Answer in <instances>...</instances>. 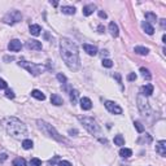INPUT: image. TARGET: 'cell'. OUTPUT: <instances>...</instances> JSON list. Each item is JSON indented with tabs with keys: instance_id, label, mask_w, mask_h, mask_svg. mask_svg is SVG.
<instances>
[{
	"instance_id": "cell-43",
	"label": "cell",
	"mask_w": 166,
	"mask_h": 166,
	"mask_svg": "<svg viewBox=\"0 0 166 166\" xmlns=\"http://www.w3.org/2000/svg\"><path fill=\"white\" fill-rule=\"evenodd\" d=\"M69 134H71V135H77V134H78V131H77V130H69Z\"/></svg>"
},
{
	"instance_id": "cell-45",
	"label": "cell",
	"mask_w": 166,
	"mask_h": 166,
	"mask_svg": "<svg viewBox=\"0 0 166 166\" xmlns=\"http://www.w3.org/2000/svg\"><path fill=\"white\" fill-rule=\"evenodd\" d=\"M51 4L53 5V7H57V4H59V3H57V1H51Z\"/></svg>"
},
{
	"instance_id": "cell-28",
	"label": "cell",
	"mask_w": 166,
	"mask_h": 166,
	"mask_svg": "<svg viewBox=\"0 0 166 166\" xmlns=\"http://www.w3.org/2000/svg\"><path fill=\"white\" fill-rule=\"evenodd\" d=\"M145 18H147L148 21H152V22L157 21V16L154 15V13H152V12H147V13H145Z\"/></svg>"
},
{
	"instance_id": "cell-27",
	"label": "cell",
	"mask_w": 166,
	"mask_h": 166,
	"mask_svg": "<svg viewBox=\"0 0 166 166\" xmlns=\"http://www.w3.org/2000/svg\"><path fill=\"white\" fill-rule=\"evenodd\" d=\"M114 144L116 145H123L124 144V139L122 135H116L114 136Z\"/></svg>"
},
{
	"instance_id": "cell-22",
	"label": "cell",
	"mask_w": 166,
	"mask_h": 166,
	"mask_svg": "<svg viewBox=\"0 0 166 166\" xmlns=\"http://www.w3.org/2000/svg\"><path fill=\"white\" fill-rule=\"evenodd\" d=\"M120 154L122 157H124V158H129V157L132 156V151L131 149H129V148H122L120 151Z\"/></svg>"
},
{
	"instance_id": "cell-17",
	"label": "cell",
	"mask_w": 166,
	"mask_h": 166,
	"mask_svg": "<svg viewBox=\"0 0 166 166\" xmlns=\"http://www.w3.org/2000/svg\"><path fill=\"white\" fill-rule=\"evenodd\" d=\"M109 31H110V34H112L113 37H118V34H120V30H118L117 24H114V22H110V24H109Z\"/></svg>"
},
{
	"instance_id": "cell-34",
	"label": "cell",
	"mask_w": 166,
	"mask_h": 166,
	"mask_svg": "<svg viewBox=\"0 0 166 166\" xmlns=\"http://www.w3.org/2000/svg\"><path fill=\"white\" fill-rule=\"evenodd\" d=\"M5 96H7L8 99H15V93H13L12 90H7V92H5Z\"/></svg>"
},
{
	"instance_id": "cell-21",
	"label": "cell",
	"mask_w": 166,
	"mask_h": 166,
	"mask_svg": "<svg viewBox=\"0 0 166 166\" xmlns=\"http://www.w3.org/2000/svg\"><path fill=\"white\" fill-rule=\"evenodd\" d=\"M135 53H138V55H142V56H145V55H148V52H149V49L148 48H145V47H135Z\"/></svg>"
},
{
	"instance_id": "cell-8",
	"label": "cell",
	"mask_w": 166,
	"mask_h": 166,
	"mask_svg": "<svg viewBox=\"0 0 166 166\" xmlns=\"http://www.w3.org/2000/svg\"><path fill=\"white\" fill-rule=\"evenodd\" d=\"M105 108H107L108 112H110L112 114H122V108L118 104L113 103V101H105Z\"/></svg>"
},
{
	"instance_id": "cell-37",
	"label": "cell",
	"mask_w": 166,
	"mask_h": 166,
	"mask_svg": "<svg viewBox=\"0 0 166 166\" xmlns=\"http://www.w3.org/2000/svg\"><path fill=\"white\" fill-rule=\"evenodd\" d=\"M59 166H71V164L69 161H60L59 162Z\"/></svg>"
},
{
	"instance_id": "cell-40",
	"label": "cell",
	"mask_w": 166,
	"mask_h": 166,
	"mask_svg": "<svg viewBox=\"0 0 166 166\" xmlns=\"http://www.w3.org/2000/svg\"><path fill=\"white\" fill-rule=\"evenodd\" d=\"M99 17L100 18H107V13L103 12V10H99Z\"/></svg>"
},
{
	"instance_id": "cell-24",
	"label": "cell",
	"mask_w": 166,
	"mask_h": 166,
	"mask_svg": "<svg viewBox=\"0 0 166 166\" xmlns=\"http://www.w3.org/2000/svg\"><path fill=\"white\" fill-rule=\"evenodd\" d=\"M13 166H26V161H25V158H22V157H17V158H15V161H13Z\"/></svg>"
},
{
	"instance_id": "cell-42",
	"label": "cell",
	"mask_w": 166,
	"mask_h": 166,
	"mask_svg": "<svg viewBox=\"0 0 166 166\" xmlns=\"http://www.w3.org/2000/svg\"><path fill=\"white\" fill-rule=\"evenodd\" d=\"M98 30H99V33H100V34H103V33L105 31V27L103 26V25H100V26L98 27Z\"/></svg>"
},
{
	"instance_id": "cell-29",
	"label": "cell",
	"mask_w": 166,
	"mask_h": 166,
	"mask_svg": "<svg viewBox=\"0 0 166 166\" xmlns=\"http://www.w3.org/2000/svg\"><path fill=\"white\" fill-rule=\"evenodd\" d=\"M22 147H24V149H30V148H33V142H31V140H29V139L24 140V142H22Z\"/></svg>"
},
{
	"instance_id": "cell-44",
	"label": "cell",
	"mask_w": 166,
	"mask_h": 166,
	"mask_svg": "<svg viewBox=\"0 0 166 166\" xmlns=\"http://www.w3.org/2000/svg\"><path fill=\"white\" fill-rule=\"evenodd\" d=\"M161 26L162 29H165V20H161Z\"/></svg>"
},
{
	"instance_id": "cell-47",
	"label": "cell",
	"mask_w": 166,
	"mask_h": 166,
	"mask_svg": "<svg viewBox=\"0 0 166 166\" xmlns=\"http://www.w3.org/2000/svg\"><path fill=\"white\" fill-rule=\"evenodd\" d=\"M162 40H164V43H166V35H164V37H162Z\"/></svg>"
},
{
	"instance_id": "cell-7",
	"label": "cell",
	"mask_w": 166,
	"mask_h": 166,
	"mask_svg": "<svg viewBox=\"0 0 166 166\" xmlns=\"http://www.w3.org/2000/svg\"><path fill=\"white\" fill-rule=\"evenodd\" d=\"M138 101V108H139L140 113L143 116H149L151 114V107H149V103L147 101V99L143 95H139L136 99Z\"/></svg>"
},
{
	"instance_id": "cell-9",
	"label": "cell",
	"mask_w": 166,
	"mask_h": 166,
	"mask_svg": "<svg viewBox=\"0 0 166 166\" xmlns=\"http://www.w3.org/2000/svg\"><path fill=\"white\" fill-rule=\"evenodd\" d=\"M26 48L33 49V51H40V49L43 48V46H42V43L38 40H29L26 43Z\"/></svg>"
},
{
	"instance_id": "cell-6",
	"label": "cell",
	"mask_w": 166,
	"mask_h": 166,
	"mask_svg": "<svg viewBox=\"0 0 166 166\" xmlns=\"http://www.w3.org/2000/svg\"><path fill=\"white\" fill-rule=\"evenodd\" d=\"M21 20H22V15L18 10H10L9 13H7V15L4 16L3 22L8 24V25H15V24H17V22H20Z\"/></svg>"
},
{
	"instance_id": "cell-35",
	"label": "cell",
	"mask_w": 166,
	"mask_h": 166,
	"mask_svg": "<svg viewBox=\"0 0 166 166\" xmlns=\"http://www.w3.org/2000/svg\"><path fill=\"white\" fill-rule=\"evenodd\" d=\"M135 79H136V74L135 73H130L129 75H127V81L132 82V81H135Z\"/></svg>"
},
{
	"instance_id": "cell-1",
	"label": "cell",
	"mask_w": 166,
	"mask_h": 166,
	"mask_svg": "<svg viewBox=\"0 0 166 166\" xmlns=\"http://www.w3.org/2000/svg\"><path fill=\"white\" fill-rule=\"evenodd\" d=\"M60 49H61V57L70 70L77 71L79 69V52L77 44L68 38H62L60 42Z\"/></svg>"
},
{
	"instance_id": "cell-25",
	"label": "cell",
	"mask_w": 166,
	"mask_h": 166,
	"mask_svg": "<svg viewBox=\"0 0 166 166\" xmlns=\"http://www.w3.org/2000/svg\"><path fill=\"white\" fill-rule=\"evenodd\" d=\"M78 95H79V93H78V91H77V90H71V91H70V101L73 103V105L77 103Z\"/></svg>"
},
{
	"instance_id": "cell-26",
	"label": "cell",
	"mask_w": 166,
	"mask_h": 166,
	"mask_svg": "<svg viewBox=\"0 0 166 166\" xmlns=\"http://www.w3.org/2000/svg\"><path fill=\"white\" fill-rule=\"evenodd\" d=\"M140 73H142L143 78L147 79V81H149V79L152 78V75L149 74V70H148V69H145V68H140Z\"/></svg>"
},
{
	"instance_id": "cell-18",
	"label": "cell",
	"mask_w": 166,
	"mask_h": 166,
	"mask_svg": "<svg viewBox=\"0 0 166 166\" xmlns=\"http://www.w3.org/2000/svg\"><path fill=\"white\" fill-rule=\"evenodd\" d=\"M142 26H143V29H144V31L147 33L148 35H152L154 33V29H153V26H152L149 22H143L142 24Z\"/></svg>"
},
{
	"instance_id": "cell-13",
	"label": "cell",
	"mask_w": 166,
	"mask_h": 166,
	"mask_svg": "<svg viewBox=\"0 0 166 166\" xmlns=\"http://www.w3.org/2000/svg\"><path fill=\"white\" fill-rule=\"evenodd\" d=\"M153 93V86L152 84H145L140 88V95L143 96H149Z\"/></svg>"
},
{
	"instance_id": "cell-11",
	"label": "cell",
	"mask_w": 166,
	"mask_h": 166,
	"mask_svg": "<svg viewBox=\"0 0 166 166\" xmlns=\"http://www.w3.org/2000/svg\"><path fill=\"white\" fill-rule=\"evenodd\" d=\"M156 152L160 154V156H166V142L165 140H161L156 144Z\"/></svg>"
},
{
	"instance_id": "cell-39",
	"label": "cell",
	"mask_w": 166,
	"mask_h": 166,
	"mask_svg": "<svg viewBox=\"0 0 166 166\" xmlns=\"http://www.w3.org/2000/svg\"><path fill=\"white\" fill-rule=\"evenodd\" d=\"M7 158H8V156H7V154H5V153H1V154H0V162L5 161V160H7Z\"/></svg>"
},
{
	"instance_id": "cell-30",
	"label": "cell",
	"mask_w": 166,
	"mask_h": 166,
	"mask_svg": "<svg viewBox=\"0 0 166 166\" xmlns=\"http://www.w3.org/2000/svg\"><path fill=\"white\" fill-rule=\"evenodd\" d=\"M134 124H135V129L138 130V132H143V131H144V127H143V124L140 123L139 121H135Z\"/></svg>"
},
{
	"instance_id": "cell-31",
	"label": "cell",
	"mask_w": 166,
	"mask_h": 166,
	"mask_svg": "<svg viewBox=\"0 0 166 166\" xmlns=\"http://www.w3.org/2000/svg\"><path fill=\"white\" fill-rule=\"evenodd\" d=\"M30 166H42V161L39 158H31V161H30Z\"/></svg>"
},
{
	"instance_id": "cell-41",
	"label": "cell",
	"mask_w": 166,
	"mask_h": 166,
	"mask_svg": "<svg viewBox=\"0 0 166 166\" xmlns=\"http://www.w3.org/2000/svg\"><path fill=\"white\" fill-rule=\"evenodd\" d=\"M57 161H59V156H56V157H55V158L49 160V164H51V165H53V164H56Z\"/></svg>"
},
{
	"instance_id": "cell-16",
	"label": "cell",
	"mask_w": 166,
	"mask_h": 166,
	"mask_svg": "<svg viewBox=\"0 0 166 166\" xmlns=\"http://www.w3.org/2000/svg\"><path fill=\"white\" fill-rule=\"evenodd\" d=\"M96 9V7L93 4H88L86 5V7H83V16H86V17H88V16H91L93 13V10Z\"/></svg>"
},
{
	"instance_id": "cell-5",
	"label": "cell",
	"mask_w": 166,
	"mask_h": 166,
	"mask_svg": "<svg viewBox=\"0 0 166 166\" xmlns=\"http://www.w3.org/2000/svg\"><path fill=\"white\" fill-rule=\"evenodd\" d=\"M18 65L25 68L29 73H31L33 75H39L42 71L44 70V68L42 65H37V64H33V62H26V61H20Z\"/></svg>"
},
{
	"instance_id": "cell-2",
	"label": "cell",
	"mask_w": 166,
	"mask_h": 166,
	"mask_svg": "<svg viewBox=\"0 0 166 166\" xmlns=\"http://www.w3.org/2000/svg\"><path fill=\"white\" fill-rule=\"evenodd\" d=\"M5 129H7L8 135H10V136L15 138V139H21L27 132L26 126H25L18 118H15V117L8 118L7 123H5Z\"/></svg>"
},
{
	"instance_id": "cell-23",
	"label": "cell",
	"mask_w": 166,
	"mask_h": 166,
	"mask_svg": "<svg viewBox=\"0 0 166 166\" xmlns=\"http://www.w3.org/2000/svg\"><path fill=\"white\" fill-rule=\"evenodd\" d=\"M61 10L64 15H74L75 13V8L74 7H62Z\"/></svg>"
},
{
	"instance_id": "cell-32",
	"label": "cell",
	"mask_w": 166,
	"mask_h": 166,
	"mask_svg": "<svg viewBox=\"0 0 166 166\" xmlns=\"http://www.w3.org/2000/svg\"><path fill=\"white\" fill-rule=\"evenodd\" d=\"M103 66H105V68H112L113 66V61L109 59H104L103 60Z\"/></svg>"
},
{
	"instance_id": "cell-33",
	"label": "cell",
	"mask_w": 166,
	"mask_h": 166,
	"mask_svg": "<svg viewBox=\"0 0 166 166\" xmlns=\"http://www.w3.org/2000/svg\"><path fill=\"white\" fill-rule=\"evenodd\" d=\"M57 79H59V81L61 82L62 84H66V77L64 75V74H61V73L57 74Z\"/></svg>"
},
{
	"instance_id": "cell-4",
	"label": "cell",
	"mask_w": 166,
	"mask_h": 166,
	"mask_svg": "<svg viewBox=\"0 0 166 166\" xmlns=\"http://www.w3.org/2000/svg\"><path fill=\"white\" fill-rule=\"evenodd\" d=\"M79 120H81L82 124L84 126V129L87 130L90 134H93V135L100 134V126H99L98 122H96L93 118H91V117H81Z\"/></svg>"
},
{
	"instance_id": "cell-19",
	"label": "cell",
	"mask_w": 166,
	"mask_h": 166,
	"mask_svg": "<svg viewBox=\"0 0 166 166\" xmlns=\"http://www.w3.org/2000/svg\"><path fill=\"white\" fill-rule=\"evenodd\" d=\"M42 29L39 25H31L30 26V33H31V35H34V37H38V35L40 34Z\"/></svg>"
},
{
	"instance_id": "cell-15",
	"label": "cell",
	"mask_w": 166,
	"mask_h": 166,
	"mask_svg": "<svg viewBox=\"0 0 166 166\" xmlns=\"http://www.w3.org/2000/svg\"><path fill=\"white\" fill-rule=\"evenodd\" d=\"M51 103L53 105H56V107H60V105L64 104V100H62V98H60V96L57 95V93H52L51 95Z\"/></svg>"
},
{
	"instance_id": "cell-46",
	"label": "cell",
	"mask_w": 166,
	"mask_h": 166,
	"mask_svg": "<svg viewBox=\"0 0 166 166\" xmlns=\"http://www.w3.org/2000/svg\"><path fill=\"white\" fill-rule=\"evenodd\" d=\"M101 52H103V56H107L108 55V51H101Z\"/></svg>"
},
{
	"instance_id": "cell-36",
	"label": "cell",
	"mask_w": 166,
	"mask_h": 166,
	"mask_svg": "<svg viewBox=\"0 0 166 166\" xmlns=\"http://www.w3.org/2000/svg\"><path fill=\"white\" fill-rule=\"evenodd\" d=\"M7 87H8L7 82H5L4 79H1V78H0V88H7Z\"/></svg>"
},
{
	"instance_id": "cell-20",
	"label": "cell",
	"mask_w": 166,
	"mask_h": 166,
	"mask_svg": "<svg viewBox=\"0 0 166 166\" xmlns=\"http://www.w3.org/2000/svg\"><path fill=\"white\" fill-rule=\"evenodd\" d=\"M31 96H33V98H35V99H38V100H44V99H46L44 93L42 92V91H39V90L31 91Z\"/></svg>"
},
{
	"instance_id": "cell-38",
	"label": "cell",
	"mask_w": 166,
	"mask_h": 166,
	"mask_svg": "<svg viewBox=\"0 0 166 166\" xmlns=\"http://www.w3.org/2000/svg\"><path fill=\"white\" fill-rule=\"evenodd\" d=\"M114 78L117 79L120 84H122V81H121V75H120V74H118V73H114Z\"/></svg>"
},
{
	"instance_id": "cell-12",
	"label": "cell",
	"mask_w": 166,
	"mask_h": 166,
	"mask_svg": "<svg viewBox=\"0 0 166 166\" xmlns=\"http://www.w3.org/2000/svg\"><path fill=\"white\" fill-rule=\"evenodd\" d=\"M83 49H84L90 56H96V55H98V48H96L95 46H91V44H83Z\"/></svg>"
},
{
	"instance_id": "cell-10",
	"label": "cell",
	"mask_w": 166,
	"mask_h": 166,
	"mask_svg": "<svg viewBox=\"0 0 166 166\" xmlns=\"http://www.w3.org/2000/svg\"><path fill=\"white\" fill-rule=\"evenodd\" d=\"M21 47H22V44L18 39L10 40L9 44H8V48H9V51H12V52H18L21 49Z\"/></svg>"
},
{
	"instance_id": "cell-3",
	"label": "cell",
	"mask_w": 166,
	"mask_h": 166,
	"mask_svg": "<svg viewBox=\"0 0 166 166\" xmlns=\"http://www.w3.org/2000/svg\"><path fill=\"white\" fill-rule=\"evenodd\" d=\"M37 123H38V127H39V129H40L46 135H48V136L53 138V139L57 140V142H65V140H64V138L60 136V134L56 131V129H55L52 124L44 122V121H42V120H38Z\"/></svg>"
},
{
	"instance_id": "cell-14",
	"label": "cell",
	"mask_w": 166,
	"mask_h": 166,
	"mask_svg": "<svg viewBox=\"0 0 166 166\" xmlns=\"http://www.w3.org/2000/svg\"><path fill=\"white\" fill-rule=\"evenodd\" d=\"M81 108L83 110H90L92 108V101L88 98H82L81 99Z\"/></svg>"
}]
</instances>
